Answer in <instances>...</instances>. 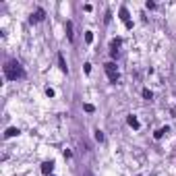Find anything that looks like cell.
Here are the masks:
<instances>
[{
    "instance_id": "3957f363",
    "label": "cell",
    "mask_w": 176,
    "mask_h": 176,
    "mask_svg": "<svg viewBox=\"0 0 176 176\" xmlns=\"http://www.w3.org/2000/svg\"><path fill=\"white\" fill-rule=\"evenodd\" d=\"M58 66L62 73H69V66H66V60H64V56L62 54H58Z\"/></svg>"
},
{
    "instance_id": "ba28073f",
    "label": "cell",
    "mask_w": 176,
    "mask_h": 176,
    "mask_svg": "<svg viewBox=\"0 0 176 176\" xmlns=\"http://www.w3.org/2000/svg\"><path fill=\"white\" fill-rule=\"evenodd\" d=\"M120 17H122L124 23H128V11L126 8H120Z\"/></svg>"
},
{
    "instance_id": "7a4b0ae2",
    "label": "cell",
    "mask_w": 176,
    "mask_h": 176,
    "mask_svg": "<svg viewBox=\"0 0 176 176\" xmlns=\"http://www.w3.org/2000/svg\"><path fill=\"white\" fill-rule=\"evenodd\" d=\"M106 73H108V77H110V81L112 83H116L118 81V70H116V64L114 62H106Z\"/></svg>"
},
{
    "instance_id": "5b68a950",
    "label": "cell",
    "mask_w": 176,
    "mask_h": 176,
    "mask_svg": "<svg viewBox=\"0 0 176 176\" xmlns=\"http://www.w3.org/2000/svg\"><path fill=\"white\" fill-rule=\"evenodd\" d=\"M52 170H54V164H52V162H46V164L42 166V172H44V174H52Z\"/></svg>"
},
{
    "instance_id": "9c48e42d",
    "label": "cell",
    "mask_w": 176,
    "mask_h": 176,
    "mask_svg": "<svg viewBox=\"0 0 176 176\" xmlns=\"http://www.w3.org/2000/svg\"><path fill=\"white\" fill-rule=\"evenodd\" d=\"M15 135H19V128H8L6 131V137H15Z\"/></svg>"
},
{
    "instance_id": "4fadbf2b",
    "label": "cell",
    "mask_w": 176,
    "mask_h": 176,
    "mask_svg": "<svg viewBox=\"0 0 176 176\" xmlns=\"http://www.w3.org/2000/svg\"><path fill=\"white\" fill-rule=\"evenodd\" d=\"M85 39H87V42H93V33L87 31V33H85Z\"/></svg>"
},
{
    "instance_id": "52a82bcc",
    "label": "cell",
    "mask_w": 176,
    "mask_h": 176,
    "mask_svg": "<svg viewBox=\"0 0 176 176\" xmlns=\"http://www.w3.org/2000/svg\"><path fill=\"white\" fill-rule=\"evenodd\" d=\"M128 124H131L133 128H139V120H137L135 116H128Z\"/></svg>"
},
{
    "instance_id": "30bf717a",
    "label": "cell",
    "mask_w": 176,
    "mask_h": 176,
    "mask_svg": "<svg viewBox=\"0 0 176 176\" xmlns=\"http://www.w3.org/2000/svg\"><path fill=\"white\" fill-rule=\"evenodd\" d=\"M143 95H145V97H147V100H151V97H153V93H151V91H149V89H143Z\"/></svg>"
},
{
    "instance_id": "8fae6325",
    "label": "cell",
    "mask_w": 176,
    "mask_h": 176,
    "mask_svg": "<svg viewBox=\"0 0 176 176\" xmlns=\"http://www.w3.org/2000/svg\"><path fill=\"white\" fill-rule=\"evenodd\" d=\"M95 139H97V141H104V135H102V131H95Z\"/></svg>"
},
{
    "instance_id": "7c38bea8",
    "label": "cell",
    "mask_w": 176,
    "mask_h": 176,
    "mask_svg": "<svg viewBox=\"0 0 176 176\" xmlns=\"http://www.w3.org/2000/svg\"><path fill=\"white\" fill-rule=\"evenodd\" d=\"M83 108H85V112H93V110H95V108H93V106H91V104H85V106H83Z\"/></svg>"
},
{
    "instance_id": "6da1fadb",
    "label": "cell",
    "mask_w": 176,
    "mask_h": 176,
    "mask_svg": "<svg viewBox=\"0 0 176 176\" xmlns=\"http://www.w3.org/2000/svg\"><path fill=\"white\" fill-rule=\"evenodd\" d=\"M4 75H6V79L15 81V79H21L25 73H23V69H21V64H19V62L11 60V62H6V64H4Z\"/></svg>"
},
{
    "instance_id": "8992f818",
    "label": "cell",
    "mask_w": 176,
    "mask_h": 176,
    "mask_svg": "<svg viewBox=\"0 0 176 176\" xmlns=\"http://www.w3.org/2000/svg\"><path fill=\"white\" fill-rule=\"evenodd\" d=\"M66 35H69L70 42L75 39V33H73V21H66Z\"/></svg>"
},
{
    "instance_id": "277c9868",
    "label": "cell",
    "mask_w": 176,
    "mask_h": 176,
    "mask_svg": "<svg viewBox=\"0 0 176 176\" xmlns=\"http://www.w3.org/2000/svg\"><path fill=\"white\" fill-rule=\"evenodd\" d=\"M44 17H46L44 8H37V11H35V15H31V23H33V21H42Z\"/></svg>"
}]
</instances>
